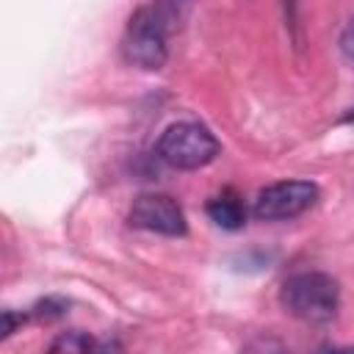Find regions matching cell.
Wrapping results in <instances>:
<instances>
[{
	"mask_svg": "<svg viewBox=\"0 0 354 354\" xmlns=\"http://www.w3.org/2000/svg\"><path fill=\"white\" fill-rule=\"evenodd\" d=\"M207 216H210V221L216 224V227H221V230H241L243 224H246V205H243V199L235 194V191H221V194H216V196H210L207 199Z\"/></svg>",
	"mask_w": 354,
	"mask_h": 354,
	"instance_id": "obj_5",
	"label": "cell"
},
{
	"mask_svg": "<svg viewBox=\"0 0 354 354\" xmlns=\"http://www.w3.org/2000/svg\"><path fill=\"white\" fill-rule=\"evenodd\" d=\"M130 224L147 232H158V235H185V213L183 207L166 196V194H141L133 207H130Z\"/></svg>",
	"mask_w": 354,
	"mask_h": 354,
	"instance_id": "obj_4",
	"label": "cell"
},
{
	"mask_svg": "<svg viewBox=\"0 0 354 354\" xmlns=\"http://www.w3.org/2000/svg\"><path fill=\"white\" fill-rule=\"evenodd\" d=\"M17 324H22V315H17L14 310H6L3 313V326H0V337H8L14 329H17Z\"/></svg>",
	"mask_w": 354,
	"mask_h": 354,
	"instance_id": "obj_8",
	"label": "cell"
},
{
	"mask_svg": "<svg viewBox=\"0 0 354 354\" xmlns=\"http://www.w3.org/2000/svg\"><path fill=\"white\" fill-rule=\"evenodd\" d=\"M340 50H343V55L354 58V17L346 22V28L340 33Z\"/></svg>",
	"mask_w": 354,
	"mask_h": 354,
	"instance_id": "obj_7",
	"label": "cell"
},
{
	"mask_svg": "<svg viewBox=\"0 0 354 354\" xmlns=\"http://www.w3.org/2000/svg\"><path fill=\"white\" fill-rule=\"evenodd\" d=\"M318 199V188L307 180H285L263 188L254 199V216L260 221H282L304 213Z\"/></svg>",
	"mask_w": 354,
	"mask_h": 354,
	"instance_id": "obj_3",
	"label": "cell"
},
{
	"mask_svg": "<svg viewBox=\"0 0 354 354\" xmlns=\"http://www.w3.org/2000/svg\"><path fill=\"white\" fill-rule=\"evenodd\" d=\"M279 299L293 318L307 324H329L337 315L340 288L324 271H301L285 279Z\"/></svg>",
	"mask_w": 354,
	"mask_h": 354,
	"instance_id": "obj_1",
	"label": "cell"
},
{
	"mask_svg": "<svg viewBox=\"0 0 354 354\" xmlns=\"http://www.w3.org/2000/svg\"><path fill=\"white\" fill-rule=\"evenodd\" d=\"M158 155L174 169H202L218 155V141L199 122H177L160 133Z\"/></svg>",
	"mask_w": 354,
	"mask_h": 354,
	"instance_id": "obj_2",
	"label": "cell"
},
{
	"mask_svg": "<svg viewBox=\"0 0 354 354\" xmlns=\"http://www.w3.org/2000/svg\"><path fill=\"white\" fill-rule=\"evenodd\" d=\"M91 346H94L91 337H86L80 332H69V335H61L50 348L53 351H88Z\"/></svg>",
	"mask_w": 354,
	"mask_h": 354,
	"instance_id": "obj_6",
	"label": "cell"
}]
</instances>
